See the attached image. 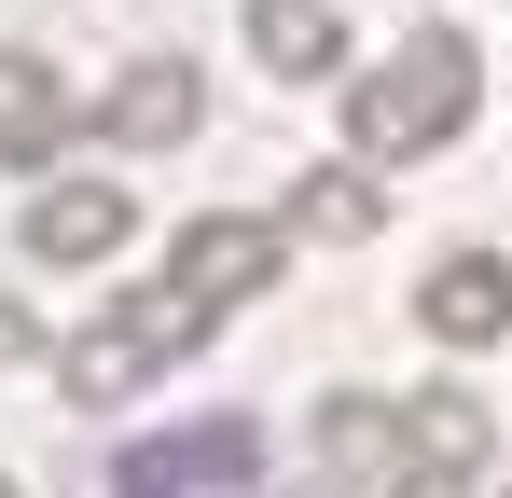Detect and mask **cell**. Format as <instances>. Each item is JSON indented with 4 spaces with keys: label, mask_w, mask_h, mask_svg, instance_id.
<instances>
[{
    "label": "cell",
    "mask_w": 512,
    "mask_h": 498,
    "mask_svg": "<svg viewBox=\"0 0 512 498\" xmlns=\"http://www.w3.org/2000/svg\"><path fill=\"white\" fill-rule=\"evenodd\" d=\"M194 346H208V305L153 277V291H111V305L56 346V388H70V402H139V388H167Z\"/></svg>",
    "instance_id": "2"
},
{
    "label": "cell",
    "mask_w": 512,
    "mask_h": 498,
    "mask_svg": "<svg viewBox=\"0 0 512 498\" xmlns=\"http://www.w3.org/2000/svg\"><path fill=\"white\" fill-rule=\"evenodd\" d=\"M194 125H208L194 56H125V70H111V97H97V139H111V153H180Z\"/></svg>",
    "instance_id": "5"
},
{
    "label": "cell",
    "mask_w": 512,
    "mask_h": 498,
    "mask_svg": "<svg viewBox=\"0 0 512 498\" xmlns=\"http://www.w3.org/2000/svg\"><path fill=\"white\" fill-rule=\"evenodd\" d=\"M70 125H84L70 83L42 70L28 42H0V166H56V153H70Z\"/></svg>",
    "instance_id": "9"
},
{
    "label": "cell",
    "mask_w": 512,
    "mask_h": 498,
    "mask_svg": "<svg viewBox=\"0 0 512 498\" xmlns=\"http://www.w3.org/2000/svg\"><path fill=\"white\" fill-rule=\"evenodd\" d=\"M277 263H291V222H277V208H194L167 236V291H194V305L222 319V305H250Z\"/></svg>",
    "instance_id": "3"
},
{
    "label": "cell",
    "mask_w": 512,
    "mask_h": 498,
    "mask_svg": "<svg viewBox=\"0 0 512 498\" xmlns=\"http://www.w3.org/2000/svg\"><path fill=\"white\" fill-rule=\"evenodd\" d=\"M250 56L263 83H346V14L333 0H250Z\"/></svg>",
    "instance_id": "10"
},
{
    "label": "cell",
    "mask_w": 512,
    "mask_h": 498,
    "mask_svg": "<svg viewBox=\"0 0 512 498\" xmlns=\"http://www.w3.org/2000/svg\"><path fill=\"white\" fill-rule=\"evenodd\" d=\"M277 222H291V236H319V249H360L374 222H388V180H374L360 153H333V166H291Z\"/></svg>",
    "instance_id": "8"
},
{
    "label": "cell",
    "mask_w": 512,
    "mask_h": 498,
    "mask_svg": "<svg viewBox=\"0 0 512 498\" xmlns=\"http://www.w3.org/2000/svg\"><path fill=\"white\" fill-rule=\"evenodd\" d=\"M402 457H416V485H485V457H499V415L485 388H402Z\"/></svg>",
    "instance_id": "6"
},
{
    "label": "cell",
    "mask_w": 512,
    "mask_h": 498,
    "mask_svg": "<svg viewBox=\"0 0 512 498\" xmlns=\"http://www.w3.org/2000/svg\"><path fill=\"white\" fill-rule=\"evenodd\" d=\"M125 236H139V194H125V180H97V166H84V180H42V194L14 208V249H28L42 277H97Z\"/></svg>",
    "instance_id": "4"
},
{
    "label": "cell",
    "mask_w": 512,
    "mask_h": 498,
    "mask_svg": "<svg viewBox=\"0 0 512 498\" xmlns=\"http://www.w3.org/2000/svg\"><path fill=\"white\" fill-rule=\"evenodd\" d=\"M0 498H28V485H14V471H0Z\"/></svg>",
    "instance_id": "12"
},
{
    "label": "cell",
    "mask_w": 512,
    "mask_h": 498,
    "mask_svg": "<svg viewBox=\"0 0 512 498\" xmlns=\"http://www.w3.org/2000/svg\"><path fill=\"white\" fill-rule=\"evenodd\" d=\"M416 332L429 346H499L512 332V249H443L416 277Z\"/></svg>",
    "instance_id": "7"
},
{
    "label": "cell",
    "mask_w": 512,
    "mask_h": 498,
    "mask_svg": "<svg viewBox=\"0 0 512 498\" xmlns=\"http://www.w3.org/2000/svg\"><path fill=\"white\" fill-rule=\"evenodd\" d=\"M471 97H485L471 28H402V56H374L346 83V153L360 166H416V153H443L471 125Z\"/></svg>",
    "instance_id": "1"
},
{
    "label": "cell",
    "mask_w": 512,
    "mask_h": 498,
    "mask_svg": "<svg viewBox=\"0 0 512 498\" xmlns=\"http://www.w3.org/2000/svg\"><path fill=\"white\" fill-rule=\"evenodd\" d=\"M499 498H512V485H499Z\"/></svg>",
    "instance_id": "13"
},
{
    "label": "cell",
    "mask_w": 512,
    "mask_h": 498,
    "mask_svg": "<svg viewBox=\"0 0 512 498\" xmlns=\"http://www.w3.org/2000/svg\"><path fill=\"white\" fill-rule=\"evenodd\" d=\"M14 360H42V319H28V305L0 291V374H14Z\"/></svg>",
    "instance_id": "11"
}]
</instances>
